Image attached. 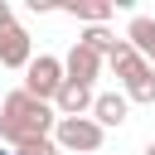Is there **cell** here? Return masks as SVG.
<instances>
[{
  "mask_svg": "<svg viewBox=\"0 0 155 155\" xmlns=\"http://www.w3.org/2000/svg\"><path fill=\"white\" fill-rule=\"evenodd\" d=\"M53 126H58L53 102L29 97L24 87H15V92L0 102V140H5L10 150L24 145V140H39V136H53Z\"/></svg>",
  "mask_w": 155,
  "mask_h": 155,
  "instance_id": "cell-1",
  "label": "cell"
},
{
  "mask_svg": "<svg viewBox=\"0 0 155 155\" xmlns=\"http://www.w3.org/2000/svg\"><path fill=\"white\" fill-rule=\"evenodd\" d=\"M53 140H58V150H73V155H97V150H102V140H107V131H102L92 116H58Z\"/></svg>",
  "mask_w": 155,
  "mask_h": 155,
  "instance_id": "cell-2",
  "label": "cell"
},
{
  "mask_svg": "<svg viewBox=\"0 0 155 155\" xmlns=\"http://www.w3.org/2000/svg\"><path fill=\"white\" fill-rule=\"evenodd\" d=\"M63 82H68V73H63V58H53V53H39V58L24 68V92L39 97V102H53Z\"/></svg>",
  "mask_w": 155,
  "mask_h": 155,
  "instance_id": "cell-3",
  "label": "cell"
},
{
  "mask_svg": "<svg viewBox=\"0 0 155 155\" xmlns=\"http://www.w3.org/2000/svg\"><path fill=\"white\" fill-rule=\"evenodd\" d=\"M102 68H107V58H102V53H92L87 44H73V48H68V58H63L68 82H78V87H92V82L102 78Z\"/></svg>",
  "mask_w": 155,
  "mask_h": 155,
  "instance_id": "cell-4",
  "label": "cell"
},
{
  "mask_svg": "<svg viewBox=\"0 0 155 155\" xmlns=\"http://www.w3.org/2000/svg\"><path fill=\"white\" fill-rule=\"evenodd\" d=\"M29 63H34V39H29L19 24L5 29V34H0V68H19V73H24Z\"/></svg>",
  "mask_w": 155,
  "mask_h": 155,
  "instance_id": "cell-5",
  "label": "cell"
},
{
  "mask_svg": "<svg viewBox=\"0 0 155 155\" xmlns=\"http://www.w3.org/2000/svg\"><path fill=\"white\" fill-rule=\"evenodd\" d=\"M92 102H97V92H92V87L63 82V87H58V97H53V111H58V116H92Z\"/></svg>",
  "mask_w": 155,
  "mask_h": 155,
  "instance_id": "cell-6",
  "label": "cell"
},
{
  "mask_svg": "<svg viewBox=\"0 0 155 155\" xmlns=\"http://www.w3.org/2000/svg\"><path fill=\"white\" fill-rule=\"evenodd\" d=\"M107 68H111V73L121 78V87H126V82H131V78H140V73H145L150 63H145V58H140V53H136V48H131L126 39H116V48L107 53Z\"/></svg>",
  "mask_w": 155,
  "mask_h": 155,
  "instance_id": "cell-7",
  "label": "cell"
},
{
  "mask_svg": "<svg viewBox=\"0 0 155 155\" xmlns=\"http://www.w3.org/2000/svg\"><path fill=\"white\" fill-rule=\"evenodd\" d=\"M126 111H131L126 92H97V102H92V121H97L102 131L121 126V121H126Z\"/></svg>",
  "mask_w": 155,
  "mask_h": 155,
  "instance_id": "cell-8",
  "label": "cell"
},
{
  "mask_svg": "<svg viewBox=\"0 0 155 155\" xmlns=\"http://www.w3.org/2000/svg\"><path fill=\"white\" fill-rule=\"evenodd\" d=\"M126 44L155 68V19H150V15H131V24H126Z\"/></svg>",
  "mask_w": 155,
  "mask_h": 155,
  "instance_id": "cell-9",
  "label": "cell"
},
{
  "mask_svg": "<svg viewBox=\"0 0 155 155\" xmlns=\"http://www.w3.org/2000/svg\"><path fill=\"white\" fill-rule=\"evenodd\" d=\"M63 15H73V19H87V29H92V24H107L111 5H102V0H73V5H63Z\"/></svg>",
  "mask_w": 155,
  "mask_h": 155,
  "instance_id": "cell-10",
  "label": "cell"
},
{
  "mask_svg": "<svg viewBox=\"0 0 155 155\" xmlns=\"http://www.w3.org/2000/svg\"><path fill=\"white\" fill-rule=\"evenodd\" d=\"M78 44H87L92 53H102V58H107V53L116 48V34H111L107 24H92V29H82V34H78Z\"/></svg>",
  "mask_w": 155,
  "mask_h": 155,
  "instance_id": "cell-11",
  "label": "cell"
},
{
  "mask_svg": "<svg viewBox=\"0 0 155 155\" xmlns=\"http://www.w3.org/2000/svg\"><path fill=\"white\" fill-rule=\"evenodd\" d=\"M121 92H126V102H155V68H145L140 78H131Z\"/></svg>",
  "mask_w": 155,
  "mask_h": 155,
  "instance_id": "cell-12",
  "label": "cell"
},
{
  "mask_svg": "<svg viewBox=\"0 0 155 155\" xmlns=\"http://www.w3.org/2000/svg\"><path fill=\"white\" fill-rule=\"evenodd\" d=\"M15 155H63V150H58V140H53V136H39V140L15 145Z\"/></svg>",
  "mask_w": 155,
  "mask_h": 155,
  "instance_id": "cell-13",
  "label": "cell"
},
{
  "mask_svg": "<svg viewBox=\"0 0 155 155\" xmlns=\"http://www.w3.org/2000/svg\"><path fill=\"white\" fill-rule=\"evenodd\" d=\"M5 29H15V10H10V5L0 0V34H5Z\"/></svg>",
  "mask_w": 155,
  "mask_h": 155,
  "instance_id": "cell-14",
  "label": "cell"
},
{
  "mask_svg": "<svg viewBox=\"0 0 155 155\" xmlns=\"http://www.w3.org/2000/svg\"><path fill=\"white\" fill-rule=\"evenodd\" d=\"M145 155H155V140H150V145H145Z\"/></svg>",
  "mask_w": 155,
  "mask_h": 155,
  "instance_id": "cell-15",
  "label": "cell"
},
{
  "mask_svg": "<svg viewBox=\"0 0 155 155\" xmlns=\"http://www.w3.org/2000/svg\"><path fill=\"white\" fill-rule=\"evenodd\" d=\"M0 155H15V150H5V145H0Z\"/></svg>",
  "mask_w": 155,
  "mask_h": 155,
  "instance_id": "cell-16",
  "label": "cell"
}]
</instances>
